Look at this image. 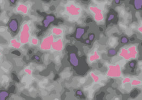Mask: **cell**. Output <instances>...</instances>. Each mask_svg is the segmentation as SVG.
<instances>
[{
	"label": "cell",
	"instance_id": "19",
	"mask_svg": "<svg viewBox=\"0 0 142 100\" xmlns=\"http://www.w3.org/2000/svg\"><path fill=\"white\" fill-rule=\"evenodd\" d=\"M131 81V79L130 77H126L123 79L122 81V83L124 84H128V83H130Z\"/></svg>",
	"mask_w": 142,
	"mask_h": 100
},
{
	"label": "cell",
	"instance_id": "32",
	"mask_svg": "<svg viewBox=\"0 0 142 100\" xmlns=\"http://www.w3.org/2000/svg\"><path fill=\"white\" fill-rule=\"evenodd\" d=\"M10 1H11V2L12 3H14L15 2V0H10Z\"/></svg>",
	"mask_w": 142,
	"mask_h": 100
},
{
	"label": "cell",
	"instance_id": "11",
	"mask_svg": "<svg viewBox=\"0 0 142 100\" xmlns=\"http://www.w3.org/2000/svg\"><path fill=\"white\" fill-rule=\"evenodd\" d=\"M28 6L24 4H20L19 5L17 8V11L18 12H19V13H22L23 14H27L28 12Z\"/></svg>",
	"mask_w": 142,
	"mask_h": 100
},
{
	"label": "cell",
	"instance_id": "17",
	"mask_svg": "<svg viewBox=\"0 0 142 100\" xmlns=\"http://www.w3.org/2000/svg\"><path fill=\"white\" fill-rule=\"evenodd\" d=\"M9 96V93L7 91H1L0 92V100H4Z\"/></svg>",
	"mask_w": 142,
	"mask_h": 100
},
{
	"label": "cell",
	"instance_id": "21",
	"mask_svg": "<svg viewBox=\"0 0 142 100\" xmlns=\"http://www.w3.org/2000/svg\"><path fill=\"white\" fill-rule=\"evenodd\" d=\"M108 54L111 56H114L117 54V51L113 49H111L108 50Z\"/></svg>",
	"mask_w": 142,
	"mask_h": 100
},
{
	"label": "cell",
	"instance_id": "3",
	"mask_svg": "<svg viewBox=\"0 0 142 100\" xmlns=\"http://www.w3.org/2000/svg\"><path fill=\"white\" fill-rule=\"evenodd\" d=\"M106 75L110 78H119L121 76V68L119 64H109Z\"/></svg>",
	"mask_w": 142,
	"mask_h": 100
},
{
	"label": "cell",
	"instance_id": "9",
	"mask_svg": "<svg viewBox=\"0 0 142 100\" xmlns=\"http://www.w3.org/2000/svg\"><path fill=\"white\" fill-rule=\"evenodd\" d=\"M69 62L71 65L77 67L79 65V60L75 53H71L69 55Z\"/></svg>",
	"mask_w": 142,
	"mask_h": 100
},
{
	"label": "cell",
	"instance_id": "20",
	"mask_svg": "<svg viewBox=\"0 0 142 100\" xmlns=\"http://www.w3.org/2000/svg\"><path fill=\"white\" fill-rule=\"evenodd\" d=\"M121 42L123 44H126V43H127L128 42V39L126 37H122L121 38Z\"/></svg>",
	"mask_w": 142,
	"mask_h": 100
},
{
	"label": "cell",
	"instance_id": "15",
	"mask_svg": "<svg viewBox=\"0 0 142 100\" xmlns=\"http://www.w3.org/2000/svg\"><path fill=\"white\" fill-rule=\"evenodd\" d=\"M130 84L132 86H141L142 85V81L138 80V79H134L131 81Z\"/></svg>",
	"mask_w": 142,
	"mask_h": 100
},
{
	"label": "cell",
	"instance_id": "26",
	"mask_svg": "<svg viewBox=\"0 0 142 100\" xmlns=\"http://www.w3.org/2000/svg\"><path fill=\"white\" fill-rule=\"evenodd\" d=\"M114 17V15H113V14H111V15H110V16H109L108 20L109 21H111L113 19Z\"/></svg>",
	"mask_w": 142,
	"mask_h": 100
},
{
	"label": "cell",
	"instance_id": "14",
	"mask_svg": "<svg viewBox=\"0 0 142 100\" xmlns=\"http://www.w3.org/2000/svg\"><path fill=\"white\" fill-rule=\"evenodd\" d=\"M85 29L82 28H77L76 32V38L79 39L81 38L85 34Z\"/></svg>",
	"mask_w": 142,
	"mask_h": 100
},
{
	"label": "cell",
	"instance_id": "24",
	"mask_svg": "<svg viewBox=\"0 0 142 100\" xmlns=\"http://www.w3.org/2000/svg\"><path fill=\"white\" fill-rule=\"evenodd\" d=\"M50 23H51V22L49 21L48 20H47V19H45V20H44L43 21L44 26V27H46H46H47L48 26H49Z\"/></svg>",
	"mask_w": 142,
	"mask_h": 100
},
{
	"label": "cell",
	"instance_id": "23",
	"mask_svg": "<svg viewBox=\"0 0 142 100\" xmlns=\"http://www.w3.org/2000/svg\"><path fill=\"white\" fill-rule=\"evenodd\" d=\"M24 71L27 74L29 75H31L33 73V70L30 69H29V68H26V69H25Z\"/></svg>",
	"mask_w": 142,
	"mask_h": 100
},
{
	"label": "cell",
	"instance_id": "4",
	"mask_svg": "<svg viewBox=\"0 0 142 100\" xmlns=\"http://www.w3.org/2000/svg\"><path fill=\"white\" fill-rule=\"evenodd\" d=\"M65 11L67 14L69 16L76 18L80 15L81 9L78 5L74 3H70L66 6Z\"/></svg>",
	"mask_w": 142,
	"mask_h": 100
},
{
	"label": "cell",
	"instance_id": "31",
	"mask_svg": "<svg viewBox=\"0 0 142 100\" xmlns=\"http://www.w3.org/2000/svg\"><path fill=\"white\" fill-rule=\"evenodd\" d=\"M91 41L89 40V39H87V40H86V41H85V42H86V44H89V43H90Z\"/></svg>",
	"mask_w": 142,
	"mask_h": 100
},
{
	"label": "cell",
	"instance_id": "18",
	"mask_svg": "<svg viewBox=\"0 0 142 100\" xmlns=\"http://www.w3.org/2000/svg\"><path fill=\"white\" fill-rule=\"evenodd\" d=\"M30 43L33 46L38 45L39 43V40L38 38H36V37H33L30 40Z\"/></svg>",
	"mask_w": 142,
	"mask_h": 100
},
{
	"label": "cell",
	"instance_id": "34",
	"mask_svg": "<svg viewBox=\"0 0 142 100\" xmlns=\"http://www.w3.org/2000/svg\"><path fill=\"white\" fill-rule=\"evenodd\" d=\"M1 51H0V57H1Z\"/></svg>",
	"mask_w": 142,
	"mask_h": 100
},
{
	"label": "cell",
	"instance_id": "33",
	"mask_svg": "<svg viewBox=\"0 0 142 100\" xmlns=\"http://www.w3.org/2000/svg\"><path fill=\"white\" fill-rule=\"evenodd\" d=\"M116 2L118 3L119 2V0H116Z\"/></svg>",
	"mask_w": 142,
	"mask_h": 100
},
{
	"label": "cell",
	"instance_id": "22",
	"mask_svg": "<svg viewBox=\"0 0 142 100\" xmlns=\"http://www.w3.org/2000/svg\"><path fill=\"white\" fill-rule=\"evenodd\" d=\"M46 19H47L50 22H53L55 20V18H54V16H51V15H47L46 17Z\"/></svg>",
	"mask_w": 142,
	"mask_h": 100
},
{
	"label": "cell",
	"instance_id": "10",
	"mask_svg": "<svg viewBox=\"0 0 142 100\" xmlns=\"http://www.w3.org/2000/svg\"><path fill=\"white\" fill-rule=\"evenodd\" d=\"M51 34L55 36H61L64 33V30L59 27H53L51 29Z\"/></svg>",
	"mask_w": 142,
	"mask_h": 100
},
{
	"label": "cell",
	"instance_id": "2",
	"mask_svg": "<svg viewBox=\"0 0 142 100\" xmlns=\"http://www.w3.org/2000/svg\"><path fill=\"white\" fill-rule=\"evenodd\" d=\"M31 28L29 24L26 22L22 24L19 35V41L21 44H27L30 41Z\"/></svg>",
	"mask_w": 142,
	"mask_h": 100
},
{
	"label": "cell",
	"instance_id": "7",
	"mask_svg": "<svg viewBox=\"0 0 142 100\" xmlns=\"http://www.w3.org/2000/svg\"><path fill=\"white\" fill-rule=\"evenodd\" d=\"M64 48V42L62 39L61 38L54 39L53 42L52 43L51 49L53 51L58 53H60L63 51Z\"/></svg>",
	"mask_w": 142,
	"mask_h": 100
},
{
	"label": "cell",
	"instance_id": "5",
	"mask_svg": "<svg viewBox=\"0 0 142 100\" xmlns=\"http://www.w3.org/2000/svg\"><path fill=\"white\" fill-rule=\"evenodd\" d=\"M54 37L53 35H50L45 37L39 45V48L43 51H49L51 49L52 43L54 40Z\"/></svg>",
	"mask_w": 142,
	"mask_h": 100
},
{
	"label": "cell",
	"instance_id": "8",
	"mask_svg": "<svg viewBox=\"0 0 142 100\" xmlns=\"http://www.w3.org/2000/svg\"><path fill=\"white\" fill-rule=\"evenodd\" d=\"M9 27L11 32L13 33H16L17 32L19 28L18 21L16 19H12L9 23Z\"/></svg>",
	"mask_w": 142,
	"mask_h": 100
},
{
	"label": "cell",
	"instance_id": "25",
	"mask_svg": "<svg viewBox=\"0 0 142 100\" xmlns=\"http://www.w3.org/2000/svg\"><path fill=\"white\" fill-rule=\"evenodd\" d=\"M95 38V36L94 34H93V33H92L90 35H89L88 37V39L90 41H93L94 40V39Z\"/></svg>",
	"mask_w": 142,
	"mask_h": 100
},
{
	"label": "cell",
	"instance_id": "29",
	"mask_svg": "<svg viewBox=\"0 0 142 100\" xmlns=\"http://www.w3.org/2000/svg\"><path fill=\"white\" fill-rule=\"evenodd\" d=\"M129 66H130V67H134V66H135V63L134 62H131L130 64H129Z\"/></svg>",
	"mask_w": 142,
	"mask_h": 100
},
{
	"label": "cell",
	"instance_id": "1",
	"mask_svg": "<svg viewBox=\"0 0 142 100\" xmlns=\"http://www.w3.org/2000/svg\"><path fill=\"white\" fill-rule=\"evenodd\" d=\"M137 56L138 50L135 45L122 48L119 53V56L126 60L135 59L137 57Z\"/></svg>",
	"mask_w": 142,
	"mask_h": 100
},
{
	"label": "cell",
	"instance_id": "16",
	"mask_svg": "<svg viewBox=\"0 0 142 100\" xmlns=\"http://www.w3.org/2000/svg\"><path fill=\"white\" fill-rule=\"evenodd\" d=\"M90 76L92 79L94 81V82L95 83H98L100 80V77L97 75V74H95L93 72H91L90 73Z\"/></svg>",
	"mask_w": 142,
	"mask_h": 100
},
{
	"label": "cell",
	"instance_id": "13",
	"mask_svg": "<svg viewBox=\"0 0 142 100\" xmlns=\"http://www.w3.org/2000/svg\"><path fill=\"white\" fill-rule=\"evenodd\" d=\"M10 45H11L12 47L16 49L20 48L22 46V44L20 41H18L16 39H12L10 40Z\"/></svg>",
	"mask_w": 142,
	"mask_h": 100
},
{
	"label": "cell",
	"instance_id": "12",
	"mask_svg": "<svg viewBox=\"0 0 142 100\" xmlns=\"http://www.w3.org/2000/svg\"><path fill=\"white\" fill-rule=\"evenodd\" d=\"M100 59V56L98 53V51L97 50H94L93 54L89 56V61L90 62H93L96 60H99Z\"/></svg>",
	"mask_w": 142,
	"mask_h": 100
},
{
	"label": "cell",
	"instance_id": "28",
	"mask_svg": "<svg viewBox=\"0 0 142 100\" xmlns=\"http://www.w3.org/2000/svg\"><path fill=\"white\" fill-rule=\"evenodd\" d=\"M138 31H139V32H140V33H142V26H139L138 28Z\"/></svg>",
	"mask_w": 142,
	"mask_h": 100
},
{
	"label": "cell",
	"instance_id": "6",
	"mask_svg": "<svg viewBox=\"0 0 142 100\" xmlns=\"http://www.w3.org/2000/svg\"><path fill=\"white\" fill-rule=\"evenodd\" d=\"M89 10L93 14L94 20L97 22L102 21L104 19V14L103 10L101 8L97 7L91 6L89 8Z\"/></svg>",
	"mask_w": 142,
	"mask_h": 100
},
{
	"label": "cell",
	"instance_id": "27",
	"mask_svg": "<svg viewBox=\"0 0 142 100\" xmlns=\"http://www.w3.org/2000/svg\"><path fill=\"white\" fill-rule=\"evenodd\" d=\"M77 95H80V96H81V95H83V93H82V92H81V91H80V90H78V91H77Z\"/></svg>",
	"mask_w": 142,
	"mask_h": 100
},
{
	"label": "cell",
	"instance_id": "30",
	"mask_svg": "<svg viewBox=\"0 0 142 100\" xmlns=\"http://www.w3.org/2000/svg\"><path fill=\"white\" fill-rule=\"evenodd\" d=\"M35 59H36V60H37V61H39V59H40V58H39V57L38 56H35Z\"/></svg>",
	"mask_w": 142,
	"mask_h": 100
}]
</instances>
